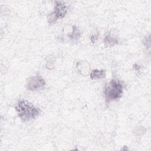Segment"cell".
Masks as SVG:
<instances>
[{
    "instance_id": "1",
    "label": "cell",
    "mask_w": 151,
    "mask_h": 151,
    "mask_svg": "<svg viewBox=\"0 0 151 151\" xmlns=\"http://www.w3.org/2000/svg\"><path fill=\"white\" fill-rule=\"evenodd\" d=\"M19 118L22 122L35 119L41 113V109L25 100H19L15 106Z\"/></svg>"
},
{
    "instance_id": "2",
    "label": "cell",
    "mask_w": 151,
    "mask_h": 151,
    "mask_svg": "<svg viewBox=\"0 0 151 151\" xmlns=\"http://www.w3.org/2000/svg\"><path fill=\"white\" fill-rule=\"evenodd\" d=\"M124 84L118 78H112L104 88V96L107 103L116 101L120 99L123 93Z\"/></svg>"
},
{
    "instance_id": "3",
    "label": "cell",
    "mask_w": 151,
    "mask_h": 151,
    "mask_svg": "<svg viewBox=\"0 0 151 151\" xmlns=\"http://www.w3.org/2000/svg\"><path fill=\"white\" fill-rule=\"evenodd\" d=\"M68 6L63 1H55V6L53 11L47 16V22L49 24H55L58 19H63L67 14Z\"/></svg>"
},
{
    "instance_id": "4",
    "label": "cell",
    "mask_w": 151,
    "mask_h": 151,
    "mask_svg": "<svg viewBox=\"0 0 151 151\" xmlns=\"http://www.w3.org/2000/svg\"><path fill=\"white\" fill-rule=\"evenodd\" d=\"M45 86V80L40 75L29 77L25 83V87L29 91H37L44 88Z\"/></svg>"
},
{
    "instance_id": "5",
    "label": "cell",
    "mask_w": 151,
    "mask_h": 151,
    "mask_svg": "<svg viewBox=\"0 0 151 151\" xmlns=\"http://www.w3.org/2000/svg\"><path fill=\"white\" fill-rule=\"evenodd\" d=\"M76 67L79 73L83 76H86L90 74V65L86 60H80L77 62Z\"/></svg>"
},
{
    "instance_id": "6",
    "label": "cell",
    "mask_w": 151,
    "mask_h": 151,
    "mask_svg": "<svg viewBox=\"0 0 151 151\" xmlns=\"http://www.w3.org/2000/svg\"><path fill=\"white\" fill-rule=\"evenodd\" d=\"M106 77V70H93L90 74V77L91 80H97Z\"/></svg>"
},
{
    "instance_id": "7",
    "label": "cell",
    "mask_w": 151,
    "mask_h": 151,
    "mask_svg": "<svg viewBox=\"0 0 151 151\" xmlns=\"http://www.w3.org/2000/svg\"><path fill=\"white\" fill-rule=\"evenodd\" d=\"M104 44L106 47H112L115 44H117L119 42L118 39L113 36L111 33H109L104 38L103 40Z\"/></svg>"
},
{
    "instance_id": "8",
    "label": "cell",
    "mask_w": 151,
    "mask_h": 151,
    "mask_svg": "<svg viewBox=\"0 0 151 151\" xmlns=\"http://www.w3.org/2000/svg\"><path fill=\"white\" fill-rule=\"evenodd\" d=\"M67 35L70 38H71L72 40H77L80 38V37L81 36V32H80V31L79 30V29L76 25H73L72 27L71 32H70L69 34H68Z\"/></svg>"
},
{
    "instance_id": "9",
    "label": "cell",
    "mask_w": 151,
    "mask_h": 151,
    "mask_svg": "<svg viewBox=\"0 0 151 151\" xmlns=\"http://www.w3.org/2000/svg\"><path fill=\"white\" fill-rule=\"evenodd\" d=\"M46 67L48 69H53L54 68V60H52V57H48L47 64H46Z\"/></svg>"
},
{
    "instance_id": "10",
    "label": "cell",
    "mask_w": 151,
    "mask_h": 151,
    "mask_svg": "<svg viewBox=\"0 0 151 151\" xmlns=\"http://www.w3.org/2000/svg\"><path fill=\"white\" fill-rule=\"evenodd\" d=\"M98 39H99V34L92 35L90 37V41L92 43L96 42L98 40Z\"/></svg>"
},
{
    "instance_id": "11",
    "label": "cell",
    "mask_w": 151,
    "mask_h": 151,
    "mask_svg": "<svg viewBox=\"0 0 151 151\" xmlns=\"http://www.w3.org/2000/svg\"><path fill=\"white\" fill-rule=\"evenodd\" d=\"M133 68L135 70L139 71V70H140V68H141V67H140L139 65H138V64H137L136 63V64H134L133 65Z\"/></svg>"
}]
</instances>
